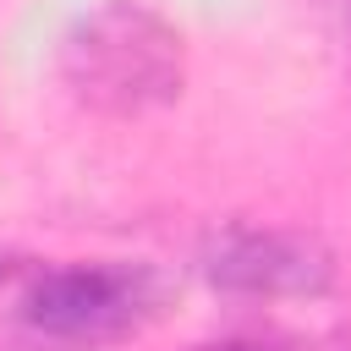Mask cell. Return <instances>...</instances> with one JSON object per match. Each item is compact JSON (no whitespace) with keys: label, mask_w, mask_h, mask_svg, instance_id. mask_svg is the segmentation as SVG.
Instances as JSON below:
<instances>
[{"label":"cell","mask_w":351,"mask_h":351,"mask_svg":"<svg viewBox=\"0 0 351 351\" xmlns=\"http://www.w3.org/2000/svg\"><path fill=\"white\" fill-rule=\"evenodd\" d=\"M154 307V274L132 263H66L33 280L22 318L55 346H104Z\"/></svg>","instance_id":"cell-2"},{"label":"cell","mask_w":351,"mask_h":351,"mask_svg":"<svg viewBox=\"0 0 351 351\" xmlns=\"http://www.w3.org/2000/svg\"><path fill=\"white\" fill-rule=\"evenodd\" d=\"M192 351H285V346L258 340V335H230V340H203V346H192Z\"/></svg>","instance_id":"cell-4"},{"label":"cell","mask_w":351,"mask_h":351,"mask_svg":"<svg viewBox=\"0 0 351 351\" xmlns=\"http://www.w3.org/2000/svg\"><path fill=\"white\" fill-rule=\"evenodd\" d=\"M66 77L88 104L143 110L176 93L181 82V38L148 11L110 5L99 11L66 49Z\"/></svg>","instance_id":"cell-1"},{"label":"cell","mask_w":351,"mask_h":351,"mask_svg":"<svg viewBox=\"0 0 351 351\" xmlns=\"http://www.w3.org/2000/svg\"><path fill=\"white\" fill-rule=\"evenodd\" d=\"M208 274L230 291H252V296H280V291H324L329 285V258L302 241V236H258V230H236L214 247Z\"/></svg>","instance_id":"cell-3"},{"label":"cell","mask_w":351,"mask_h":351,"mask_svg":"<svg viewBox=\"0 0 351 351\" xmlns=\"http://www.w3.org/2000/svg\"><path fill=\"white\" fill-rule=\"evenodd\" d=\"M5 274H11V252H0V280H5Z\"/></svg>","instance_id":"cell-5"}]
</instances>
